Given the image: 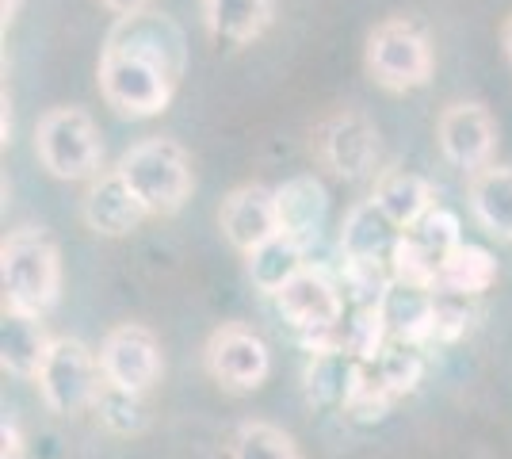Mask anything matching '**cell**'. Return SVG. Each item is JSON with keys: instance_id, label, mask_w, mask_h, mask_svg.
<instances>
[{"instance_id": "obj_14", "label": "cell", "mask_w": 512, "mask_h": 459, "mask_svg": "<svg viewBox=\"0 0 512 459\" xmlns=\"http://www.w3.org/2000/svg\"><path fill=\"white\" fill-rule=\"evenodd\" d=\"M81 215H85L88 230H96L104 238H123L150 219V211L130 192V184L119 176V169L92 176L85 199H81Z\"/></svg>"}, {"instance_id": "obj_13", "label": "cell", "mask_w": 512, "mask_h": 459, "mask_svg": "<svg viewBox=\"0 0 512 459\" xmlns=\"http://www.w3.org/2000/svg\"><path fill=\"white\" fill-rule=\"evenodd\" d=\"M107 43H119L138 50V54H150L153 62H161L176 81L184 77V66H188V39H184V31L169 16L150 12V8L138 12V16H119L115 27L107 31Z\"/></svg>"}, {"instance_id": "obj_11", "label": "cell", "mask_w": 512, "mask_h": 459, "mask_svg": "<svg viewBox=\"0 0 512 459\" xmlns=\"http://www.w3.org/2000/svg\"><path fill=\"white\" fill-rule=\"evenodd\" d=\"M279 314L299 329L302 337L310 333H329L341 326L344 318V299L337 284L329 276H321L318 268H302L291 284L276 295Z\"/></svg>"}, {"instance_id": "obj_20", "label": "cell", "mask_w": 512, "mask_h": 459, "mask_svg": "<svg viewBox=\"0 0 512 459\" xmlns=\"http://www.w3.org/2000/svg\"><path fill=\"white\" fill-rule=\"evenodd\" d=\"M470 211L486 234L512 241V165H486L470 176Z\"/></svg>"}, {"instance_id": "obj_24", "label": "cell", "mask_w": 512, "mask_h": 459, "mask_svg": "<svg viewBox=\"0 0 512 459\" xmlns=\"http://www.w3.org/2000/svg\"><path fill=\"white\" fill-rule=\"evenodd\" d=\"M363 379H367L363 360H356L352 352H314L310 364H306V394L314 402L344 406L352 394L360 391Z\"/></svg>"}, {"instance_id": "obj_23", "label": "cell", "mask_w": 512, "mask_h": 459, "mask_svg": "<svg viewBox=\"0 0 512 459\" xmlns=\"http://www.w3.org/2000/svg\"><path fill=\"white\" fill-rule=\"evenodd\" d=\"M398 226L386 219L383 211L363 199L348 211V219L341 226V249L344 257H371V261H390V249L398 241Z\"/></svg>"}, {"instance_id": "obj_29", "label": "cell", "mask_w": 512, "mask_h": 459, "mask_svg": "<svg viewBox=\"0 0 512 459\" xmlns=\"http://www.w3.org/2000/svg\"><path fill=\"white\" fill-rule=\"evenodd\" d=\"M390 284H394L390 261L344 257V291H348V299L356 306H379Z\"/></svg>"}, {"instance_id": "obj_22", "label": "cell", "mask_w": 512, "mask_h": 459, "mask_svg": "<svg viewBox=\"0 0 512 459\" xmlns=\"http://www.w3.org/2000/svg\"><path fill=\"white\" fill-rule=\"evenodd\" d=\"M302 257H306V249H302L295 238H287V234L279 230L276 238H268L264 245H256L253 253L245 257V272H249V280H253L256 291H264V295L276 299L279 291L306 268Z\"/></svg>"}, {"instance_id": "obj_21", "label": "cell", "mask_w": 512, "mask_h": 459, "mask_svg": "<svg viewBox=\"0 0 512 459\" xmlns=\"http://www.w3.org/2000/svg\"><path fill=\"white\" fill-rule=\"evenodd\" d=\"M497 284V261L490 249L482 245H467L459 241L448 257L440 261V276H436V291L444 295H459V299H478Z\"/></svg>"}, {"instance_id": "obj_37", "label": "cell", "mask_w": 512, "mask_h": 459, "mask_svg": "<svg viewBox=\"0 0 512 459\" xmlns=\"http://www.w3.org/2000/svg\"><path fill=\"white\" fill-rule=\"evenodd\" d=\"M16 4H20V0H4V23L16 16Z\"/></svg>"}, {"instance_id": "obj_25", "label": "cell", "mask_w": 512, "mask_h": 459, "mask_svg": "<svg viewBox=\"0 0 512 459\" xmlns=\"http://www.w3.org/2000/svg\"><path fill=\"white\" fill-rule=\"evenodd\" d=\"M230 459H302V452L272 421H245L234 433Z\"/></svg>"}, {"instance_id": "obj_35", "label": "cell", "mask_w": 512, "mask_h": 459, "mask_svg": "<svg viewBox=\"0 0 512 459\" xmlns=\"http://www.w3.org/2000/svg\"><path fill=\"white\" fill-rule=\"evenodd\" d=\"M107 12H115V16H138V12H146L150 8V0H100Z\"/></svg>"}, {"instance_id": "obj_19", "label": "cell", "mask_w": 512, "mask_h": 459, "mask_svg": "<svg viewBox=\"0 0 512 459\" xmlns=\"http://www.w3.org/2000/svg\"><path fill=\"white\" fill-rule=\"evenodd\" d=\"M39 314H23V310H4V326H0V360L4 368L20 379H39L46 352H50Z\"/></svg>"}, {"instance_id": "obj_10", "label": "cell", "mask_w": 512, "mask_h": 459, "mask_svg": "<svg viewBox=\"0 0 512 459\" xmlns=\"http://www.w3.org/2000/svg\"><path fill=\"white\" fill-rule=\"evenodd\" d=\"M436 138L451 165L474 176L490 165L493 146H497V123L482 104H448L440 111Z\"/></svg>"}, {"instance_id": "obj_33", "label": "cell", "mask_w": 512, "mask_h": 459, "mask_svg": "<svg viewBox=\"0 0 512 459\" xmlns=\"http://www.w3.org/2000/svg\"><path fill=\"white\" fill-rule=\"evenodd\" d=\"M390 402H394V394L383 391L375 379H363L360 391L344 402V414L352 421H383L390 414Z\"/></svg>"}, {"instance_id": "obj_8", "label": "cell", "mask_w": 512, "mask_h": 459, "mask_svg": "<svg viewBox=\"0 0 512 459\" xmlns=\"http://www.w3.org/2000/svg\"><path fill=\"white\" fill-rule=\"evenodd\" d=\"M100 368H104L107 387H119V391L142 398L161 379L165 360H161V345L150 329L138 326V322H123L104 337Z\"/></svg>"}, {"instance_id": "obj_9", "label": "cell", "mask_w": 512, "mask_h": 459, "mask_svg": "<svg viewBox=\"0 0 512 459\" xmlns=\"http://www.w3.org/2000/svg\"><path fill=\"white\" fill-rule=\"evenodd\" d=\"M314 157L333 176L356 180L367 176L379 161V131L360 111H337L321 119L314 131Z\"/></svg>"}, {"instance_id": "obj_3", "label": "cell", "mask_w": 512, "mask_h": 459, "mask_svg": "<svg viewBox=\"0 0 512 459\" xmlns=\"http://www.w3.org/2000/svg\"><path fill=\"white\" fill-rule=\"evenodd\" d=\"M176 77L150 54H138L130 46L104 43L100 54V92L111 108L130 119H150L169 108Z\"/></svg>"}, {"instance_id": "obj_2", "label": "cell", "mask_w": 512, "mask_h": 459, "mask_svg": "<svg viewBox=\"0 0 512 459\" xmlns=\"http://www.w3.org/2000/svg\"><path fill=\"white\" fill-rule=\"evenodd\" d=\"M119 176L130 184V192L142 199V207L150 211V219L176 215L195 188L192 157L180 142L172 138H146L138 146H130L119 157Z\"/></svg>"}, {"instance_id": "obj_18", "label": "cell", "mask_w": 512, "mask_h": 459, "mask_svg": "<svg viewBox=\"0 0 512 459\" xmlns=\"http://www.w3.org/2000/svg\"><path fill=\"white\" fill-rule=\"evenodd\" d=\"M371 203L406 234V230H413V226L436 207V192H432V184H428L425 176L398 173V169H394V173H383L375 180Z\"/></svg>"}, {"instance_id": "obj_4", "label": "cell", "mask_w": 512, "mask_h": 459, "mask_svg": "<svg viewBox=\"0 0 512 459\" xmlns=\"http://www.w3.org/2000/svg\"><path fill=\"white\" fill-rule=\"evenodd\" d=\"M35 153L58 180H92L104 161V142L81 108H50L35 127Z\"/></svg>"}, {"instance_id": "obj_16", "label": "cell", "mask_w": 512, "mask_h": 459, "mask_svg": "<svg viewBox=\"0 0 512 459\" xmlns=\"http://www.w3.org/2000/svg\"><path fill=\"white\" fill-rule=\"evenodd\" d=\"M276 20V0H203V23L214 43L245 46Z\"/></svg>"}, {"instance_id": "obj_6", "label": "cell", "mask_w": 512, "mask_h": 459, "mask_svg": "<svg viewBox=\"0 0 512 459\" xmlns=\"http://www.w3.org/2000/svg\"><path fill=\"white\" fill-rule=\"evenodd\" d=\"M367 73L386 92H409L428 85L432 77V46L428 39L406 20H386L367 39Z\"/></svg>"}, {"instance_id": "obj_7", "label": "cell", "mask_w": 512, "mask_h": 459, "mask_svg": "<svg viewBox=\"0 0 512 459\" xmlns=\"http://www.w3.org/2000/svg\"><path fill=\"white\" fill-rule=\"evenodd\" d=\"M203 364L218 387L226 391H256L272 372V352L264 337L245 326H218L203 345Z\"/></svg>"}, {"instance_id": "obj_17", "label": "cell", "mask_w": 512, "mask_h": 459, "mask_svg": "<svg viewBox=\"0 0 512 459\" xmlns=\"http://www.w3.org/2000/svg\"><path fill=\"white\" fill-rule=\"evenodd\" d=\"M432 306H436V291L394 280L379 303L386 326H390V341H402L413 349L432 341Z\"/></svg>"}, {"instance_id": "obj_32", "label": "cell", "mask_w": 512, "mask_h": 459, "mask_svg": "<svg viewBox=\"0 0 512 459\" xmlns=\"http://www.w3.org/2000/svg\"><path fill=\"white\" fill-rule=\"evenodd\" d=\"M470 326V310H467V299H459V295H444V291H436V306H432V341H459Z\"/></svg>"}, {"instance_id": "obj_30", "label": "cell", "mask_w": 512, "mask_h": 459, "mask_svg": "<svg viewBox=\"0 0 512 459\" xmlns=\"http://www.w3.org/2000/svg\"><path fill=\"white\" fill-rule=\"evenodd\" d=\"M96 410H100V421L115 433H138L146 425V410H142V398L138 394H127L119 387H107L96 398Z\"/></svg>"}, {"instance_id": "obj_12", "label": "cell", "mask_w": 512, "mask_h": 459, "mask_svg": "<svg viewBox=\"0 0 512 459\" xmlns=\"http://www.w3.org/2000/svg\"><path fill=\"white\" fill-rule=\"evenodd\" d=\"M218 226L226 241L237 253H253L256 245H264L268 238L279 234V211H276V192L264 184H241L230 196L222 199L218 211Z\"/></svg>"}, {"instance_id": "obj_15", "label": "cell", "mask_w": 512, "mask_h": 459, "mask_svg": "<svg viewBox=\"0 0 512 459\" xmlns=\"http://www.w3.org/2000/svg\"><path fill=\"white\" fill-rule=\"evenodd\" d=\"M276 211L279 230L299 241L302 249H310L329 222V192L318 176H295L283 188H276Z\"/></svg>"}, {"instance_id": "obj_31", "label": "cell", "mask_w": 512, "mask_h": 459, "mask_svg": "<svg viewBox=\"0 0 512 459\" xmlns=\"http://www.w3.org/2000/svg\"><path fill=\"white\" fill-rule=\"evenodd\" d=\"M409 234L421 241V245H425L436 261H444L451 249L463 241V238H459V219H455L451 211H444V207H432V211H428L425 219L417 222Z\"/></svg>"}, {"instance_id": "obj_36", "label": "cell", "mask_w": 512, "mask_h": 459, "mask_svg": "<svg viewBox=\"0 0 512 459\" xmlns=\"http://www.w3.org/2000/svg\"><path fill=\"white\" fill-rule=\"evenodd\" d=\"M501 43H505V54H509V62H512V16H509V23H505V31H501Z\"/></svg>"}, {"instance_id": "obj_27", "label": "cell", "mask_w": 512, "mask_h": 459, "mask_svg": "<svg viewBox=\"0 0 512 459\" xmlns=\"http://www.w3.org/2000/svg\"><path fill=\"white\" fill-rule=\"evenodd\" d=\"M421 375H425V360L417 356L413 345H402V341L386 345L383 356L375 360V383H379L383 391L394 394V398L417 391Z\"/></svg>"}, {"instance_id": "obj_1", "label": "cell", "mask_w": 512, "mask_h": 459, "mask_svg": "<svg viewBox=\"0 0 512 459\" xmlns=\"http://www.w3.org/2000/svg\"><path fill=\"white\" fill-rule=\"evenodd\" d=\"M4 276V310H23L43 318L62 291V257L58 245L39 226H23L0 249Z\"/></svg>"}, {"instance_id": "obj_5", "label": "cell", "mask_w": 512, "mask_h": 459, "mask_svg": "<svg viewBox=\"0 0 512 459\" xmlns=\"http://www.w3.org/2000/svg\"><path fill=\"white\" fill-rule=\"evenodd\" d=\"M35 383L50 414L73 417L96 406V398L104 391V368H100V356H92L85 341L54 337Z\"/></svg>"}, {"instance_id": "obj_28", "label": "cell", "mask_w": 512, "mask_h": 459, "mask_svg": "<svg viewBox=\"0 0 512 459\" xmlns=\"http://www.w3.org/2000/svg\"><path fill=\"white\" fill-rule=\"evenodd\" d=\"M390 276H394L398 284H413V287H428V291H436L440 261H436L425 245L406 230V234H398L394 249H390Z\"/></svg>"}, {"instance_id": "obj_26", "label": "cell", "mask_w": 512, "mask_h": 459, "mask_svg": "<svg viewBox=\"0 0 512 459\" xmlns=\"http://www.w3.org/2000/svg\"><path fill=\"white\" fill-rule=\"evenodd\" d=\"M386 341H390V326H386L379 306H356L352 318L341 326V345L363 364H375L383 356Z\"/></svg>"}, {"instance_id": "obj_34", "label": "cell", "mask_w": 512, "mask_h": 459, "mask_svg": "<svg viewBox=\"0 0 512 459\" xmlns=\"http://www.w3.org/2000/svg\"><path fill=\"white\" fill-rule=\"evenodd\" d=\"M0 440H4V452H0V459H20L23 456V437H20V429H16L12 421H4Z\"/></svg>"}]
</instances>
